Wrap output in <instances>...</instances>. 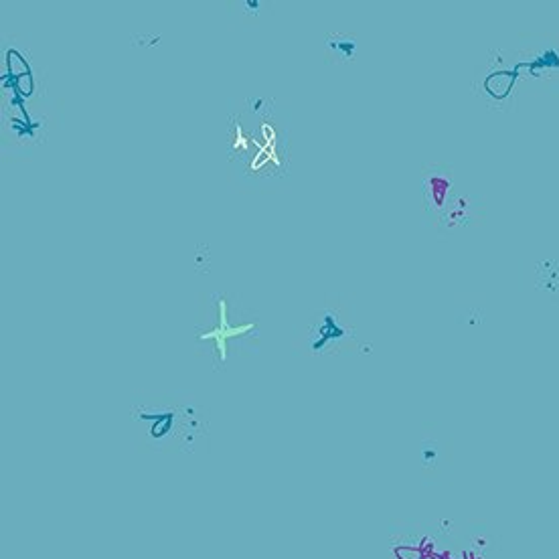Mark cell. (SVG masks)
<instances>
[{"label":"cell","mask_w":559,"mask_h":559,"mask_svg":"<svg viewBox=\"0 0 559 559\" xmlns=\"http://www.w3.org/2000/svg\"><path fill=\"white\" fill-rule=\"evenodd\" d=\"M134 418L142 422H152L146 430V438H154V446L175 442L183 450H193L205 436L207 424L203 416L193 406H173L156 412L134 410Z\"/></svg>","instance_id":"1"},{"label":"cell","mask_w":559,"mask_h":559,"mask_svg":"<svg viewBox=\"0 0 559 559\" xmlns=\"http://www.w3.org/2000/svg\"><path fill=\"white\" fill-rule=\"evenodd\" d=\"M420 187H422L426 219L432 225H436L440 215L456 197V175L452 165L446 163L424 165L420 173Z\"/></svg>","instance_id":"2"},{"label":"cell","mask_w":559,"mask_h":559,"mask_svg":"<svg viewBox=\"0 0 559 559\" xmlns=\"http://www.w3.org/2000/svg\"><path fill=\"white\" fill-rule=\"evenodd\" d=\"M355 339L353 327L345 325L341 314L337 310L325 308L314 318V325L310 327L308 349L312 355H329L339 353Z\"/></svg>","instance_id":"3"},{"label":"cell","mask_w":559,"mask_h":559,"mask_svg":"<svg viewBox=\"0 0 559 559\" xmlns=\"http://www.w3.org/2000/svg\"><path fill=\"white\" fill-rule=\"evenodd\" d=\"M485 217H487L485 199H481L474 193H466V195H456L450 201V205L440 215V219L434 227H436V233L440 237H448V235L458 233L466 227L483 225Z\"/></svg>","instance_id":"4"},{"label":"cell","mask_w":559,"mask_h":559,"mask_svg":"<svg viewBox=\"0 0 559 559\" xmlns=\"http://www.w3.org/2000/svg\"><path fill=\"white\" fill-rule=\"evenodd\" d=\"M359 55V41L355 35L345 33H331L325 39V57L329 63L345 65L353 63Z\"/></svg>","instance_id":"5"},{"label":"cell","mask_w":559,"mask_h":559,"mask_svg":"<svg viewBox=\"0 0 559 559\" xmlns=\"http://www.w3.org/2000/svg\"><path fill=\"white\" fill-rule=\"evenodd\" d=\"M217 306H219V327H217L215 331H209V333L199 335V339H201V341H203V339H213V341L217 343V351H219V355H221V361H225V355H227L225 343H227V339L239 337V335H244V333H250V331H254L256 325H244V327L233 329V327L227 325V304H225V300H219Z\"/></svg>","instance_id":"6"},{"label":"cell","mask_w":559,"mask_h":559,"mask_svg":"<svg viewBox=\"0 0 559 559\" xmlns=\"http://www.w3.org/2000/svg\"><path fill=\"white\" fill-rule=\"evenodd\" d=\"M535 286L537 290L545 292L551 300L559 302V260H547L537 264Z\"/></svg>","instance_id":"7"},{"label":"cell","mask_w":559,"mask_h":559,"mask_svg":"<svg viewBox=\"0 0 559 559\" xmlns=\"http://www.w3.org/2000/svg\"><path fill=\"white\" fill-rule=\"evenodd\" d=\"M418 460H420V466L426 474H436L444 462V448L438 440L434 438H426L420 442V448H418Z\"/></svg>","instance_id":"8"},{"label":"cell","mask_w":559,"mask_h":559,"mask_svg":"<svg viewBox=\"0 0 559 559\" xmlns=\"http://www.w3.org/2000/svg\"><path fill=\"white\" fill-rule=\"evenodd\" d=\"M239 7H242V9H250L248 15H260L258 9H266L268 5H266V3H258V0H256V3H252V0H246V3H239Z\"/></svg>","instance_id":"9"}]
</instances>
